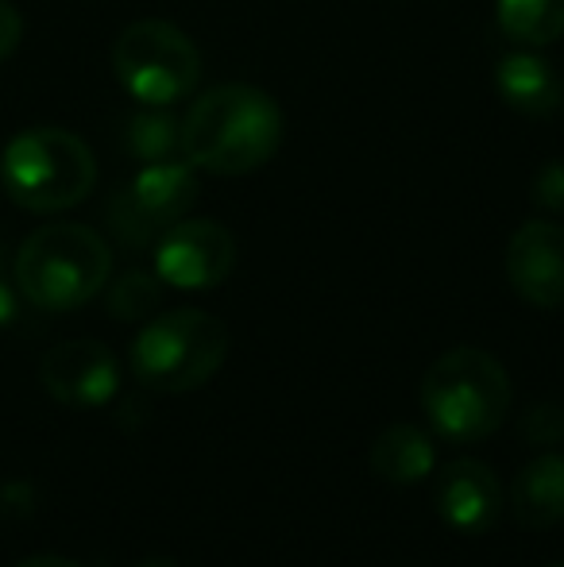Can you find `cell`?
Masks as SVG:
<instances>
[{"label": "cell", "instance_id": "6da1fadb", "mask_svg": "<svg viewBox=\"0 0 564 567\" xmlns=\"http://www.w3.org/2000/svg\"><path fill=\"white\" fill-rule=\"evenodd\" d=\"M283 109L256 85H217L182 116V155L194 171L221 178L252 174L283 147Z\"/></svg>", "mask_w": 564, "mask_h": 567}, {"label": "cell", "instance_id": "7a4b0ae2", "mask_svg": "<svg viewBox=\"0 0 564 567\" xmlns=\"http://www.w3.org/2000/svg\"><path fill=\"white\" fill-rule=\"evenodd\" d=\"M422 413L449 444L488 441L511 413V374L483 348L444 351L422 379Z\"/></svg>", "mask_w": 564, "mask_h": 567}, {"label": "cell", "instance_id": "3957f363", "mask_svg": "<svg viewBox=\"0 0 564 567\" xmlns=\"http://www.w3.org/2000/svg\"><path fill=\"white\" fill-rule=\"evenodd\" d=\"M113 275V251L93 228L54 220L35 228L16 251V286L35 309L70 313L105 290Z\"/></svg>", "mask_w": 564, "mask_h": 567}, {"label": "cell", "instance_id": "277c9868", "mask_svg": "<svg viewBox=\"0 0 564 567\" xmlns=\"http://www.w3.org/2000/svg\"><path fill=\"white\" fill-rule=\"evenodd\" d=\"M0 186L28 213H66L98 186V158L82 135L66 127H28L0 155Z\"/></svg>", "mask_w": 564, "mask_h": 567}, {"label": "cell", "instance_id": "5b68a950", "mask_svg": "<svg viewBox=\"0 0 564 567\" xmlns=\"http://www.w3.org/2000/svg\"><path fill=\"white\" fill-rule=\"evenodd\" d=\"M228 329L205 309H171L151 317L132 340V374L155 394H189L228 359Z\"/></svg>", "mask_w": 564, "mask_h": 567}, {"label": "cell", "instance_id": "8992f818", "mask_svg": "<svg viewBox=\"0 0 564 567\" xmlns=\"http://www.w3.org/2000/svg\"><path fill=\"white\" fill-rule=\"evenodd\" d=\"M116 82L147 109H171L202 82L194 39L166 20H136L113 43Z\"/></svg>", "mask_w": 564, "mask_h": 567}, {"label": "cell", "instance_id": "52a82bcc", "mask_svg": "<svg viewBox=\"0 0 564 567\" xmlns=\"http://www.w3.org/2000/svg\"><path fill=\"white\" fill-rule=\"evenodd\" d=\"M197 194H202V186H197V174L189 163H178V158L147 163L113 197L109 225H113L124 247H147L171 225L189 217V209L197 205Z\"/></svg>", "mask_w": 564, "mask_h": 567}, {"label": "cell", "instance_id": "ba28073f", "mask_svg": "<svg viewBox=\"0 0 564 567\" xmlns=\"http://www.w3.org/2000/svg\"><path fill=\"white\" fill-rule=\"evenodd\" d=\"M236 267V239L217 220L171 225L155 239V275L174 290H213Z\"/></svg>", "mask_w": 564, "mask_h": 567}, {"label": "cell", "instance_id": "9c48e42d", "mask_svg": "<svg viewBox=\"0 0 564 567\" xmlns=\"http://www.w3.org/2000/svg\"><path fill=\"white\" fill-rule=\"evenodd\" d=\"M39 382L70 410H101L121 390V363L101 340H62L39 363Z\"/></svg>", "mask_w": 564, "mask_h": 567}, {"label": "cell", "instance_id": "30bf717a", "mask_svg": "<svg viewBox=\"0 0 564 567\" xmlns=\"http://www.w3.org/2000/svg\"><path fill=\"white\" fill-rule=\"evenodd\" d=\"M506 282L526 306H564V225L526 220L506 244Z\"/></svg>", "mask_w": 564, "mask_h": 567}, {"label": "cell", "instance_id": "8fae6325", "mask_svg": "<svg viewBox=\"0 0 564 567\" xmlns=\"http://www.w3.org/2000/svg\"><path fill=\"white\" fill-rule=\"evenodd\" d=\"M503 509L506 491L488 463L472 460V455L444 463V471L437 475V514L452 533L480 537V533L495 529Z\"/></svg>", "mask_w": 564, "mask_h": 567}, {"label": "cell", "instance_id": "7c38bea8", "mask_svg": "<svg viewBox=\"0 0 564 567\" xmlns=\"http://www.w3.org/2000/svg\"><path fill=\"white\" fill-rule=\"evenodd\" d=\"M495 90L503 105L522 116H553L564 105V78L550 59L537 54V47L499 59Z\"/></svg>", "mask_w": 564, "mask_h": 567}, {"label": "cell", "instance_id": "4fadbf2b", "mask_svg": "<svg viewBox=\"0 0 564 567\" xmlns=\"http://www.w3.org/2000/svg\"><path fill=\"white\" fill-rule=\"evenodd\" d=\"M511 517L522 529H557L564 522V455L542 452L514 475Z\"/></svg>", "mask_w": 564, "mask_h": 567}, {"label": "cell", "instance_id": "5bb4252c", "mask_svg": "<svg viewBox=\"0 0 564 567\" xmlns=\"http://www.w3.org/2000/svg\"><path fill=\"white\" fill-rule=\"evenodd\" d=\"M371 475L379 483L391 486H418L433 475L437 467V449L425 436V429L410 425V421H394L383 433L371 441Z\"/></svg>", "mask_w": 564, "mask_h": 567}, {"label": "cell", "instance_id": "9a60e30c", "mask_svg": "<svg viewBox=\"0 0 564 567\" xmlns=\"http://www.w3.org/2000/svg\"><path fill=\"white\" fill-rule=\"evenodd\" d=\"M495 20L511 43L550 47L564 35V0H495Z\"/></svg>", "mask_w": 564, "mask_h": 567}, {"label": "cell", "instance_id": "2e32d148", "mask_svg": "<svg viewBox=\"0 0 564 567\" xmlns=\"http://www.w3.org/2000/svg\"><path fill=\"white\" fill-rule=\"evenodd\" d=\"M124 147L136 163H163L182 155V120L171 109H143L124 127Z\"/></svg>", "mask_w": 564, "mask_h": 567}, {"label": "cell", "instance_id": "e0dca14e", "mask_svg": "<svg viewBox=\"0 0 564 567\" xmlns=\"http://www.w3.org/2000/svg\"><path fill=\"white\" fill-rule=\"evenodd\" d=\"M105 301L116 321H129V324L147 321L158 309V301H163V282H158V275H147V270H124V275L109 286Z\"/></svg>", "mask_w": 564, "mask_h": 567}, {"label": "cell", "instance_id": "ac0fdd59", "mask_svg": "<svg viewBox=\"0 0 564 567\" xmlns=\"http://www.w3.org/2000/svg\"><path fill=\"white\" fill-rule=\"evenodd\" d=\"M530 202L537 209L553 213V217H564V158H550L542 171L530 182Z\"/></svg>", "mask_w": 564, "mask_h": 567}, {"label": "cell", "instance_id": "d6986e66", "mask_svg": "<svg viewBox=\"0 0 564 567\" xmlns=\"http://www.w3.org/2000/svg\"><path fill=\"white\" fill-rule=\"evenodd\" d=\"M526 441H537L545 449L564 441V410H557V405H537L526 417Z\"/></svg>", "mask_w": 564, "mask_h": 567}, {"label": "cell", "instance_id": "ffe728a7", "mask_svg": "<svg viewBox=\"0 0 564 567\" xmlns=\"http://www.w3.org/2000/svg\"><path fill=\"white\" fill-rule=\"evenodd\" d=\"M20 39H23V16L8 0H0V62L20 47Z\"/></svg>", "mask_w": 564, "mask_h": 567}, {"label": "cell", "instance_id": "44dd1931", "mask_svg": "<svg viewBox=\"0 0 564 567\" xmlns=\"http://www.w3.org/2000/svg\"><path fill=\"white\" fill-rule=\"evenodd\" d=\"M16 313H20V298H16V290L12 286L0 278V332L8 329V324L16 321Z\"/></svg>", "mask_w": 564, "mask_h": 567}, {"label": "cell", "instance_id": "7402d4cb", "mask_svg": "<svg viewBox=\"0 0 564 567\" xmlns=\"http://www.w3.org/2000/svg\"><path fill=\"white\" fill-rule=\"evenodd\" d=\"M16 567H82V564L70 560V556H31V560H20Z\"/></svg>", "mask_w": 564, "mask_h": 567}, {"label": "cell", "instance_id": "603a6c76", "mask_svg": "<svg viewBox=\"0 0 564 567\" xmlns=\"http://www.w3.org/2000/svg\"><path fill=\"white\" fill-rule=\"evenodd\" d=\"M140 567H178L174 560H163V556H155V560H143Z\"/></svg>", "mask_w": 564, "mask_h": 567}, {"label": "cell", "instance_id": "cb8c5ba5", "mask_svg": "<svg viewBox=\"0 0 564 567\" xmlns=\"http://www.w3.org/2000/svg\"><path fill=\"white\" fill-rule=\"evenodd\" d=\"M550 567H564V564H550Z\"/></svg>", "mask_w": 564, "mask_h": 567}]
</instances>
